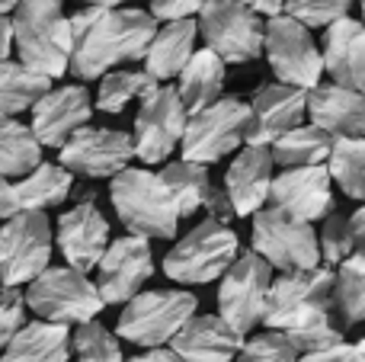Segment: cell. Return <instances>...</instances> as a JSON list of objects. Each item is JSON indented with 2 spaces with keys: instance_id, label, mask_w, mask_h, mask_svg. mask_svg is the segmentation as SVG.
<instances>
[{
  "instance_id": "1",
  "label": "cell",
  "mask_w": 365,
  "mask_h": 362,
  "mask_svg": "<svg viewBox=\"0 0 365 362\" xmlns=\"http://www.w3.org/2000/svg\"><path fill=\"white\" fill-rule=\"evenodd\" d=\"M71 61L77 81H100L125 61H141L151 45L158 23L148 10L125 4H90L68 16Z\"/></svg>"
},
{
  "instance_id": "2",
  "label": "cell",
  "mask_w": 365,
  "mask_h": 362,
  "mask_svg": "<svg viewBox=\"0 0 365 362\" xmlns=\"http://www.w3.org/2000/svg\"><path fill=\"white\" fill-rule=\"evenodd\" d=\"M64 6L55 0H23L10 13L13 48L19 64L45 81H55L68 71L71 61V32Z\"/></svg>"
},
{
  "instance_id": "3",
  "label": "cell",
  "mask_w": 365,
  "mask_h": 362,
  "mask_svg": "<svg viewBox=\"0 0 365 362\" xmlns=\"http://www.w3.org/2000/svg\"><path fill=\"white\" fill-rule=\"evenodd\" d=\"M109 199L132 237H145V241L148 237H177L180 215L160 186L158 173L145 167H128L119 177H113Z\"/></svg>"
},
{
  "instance_id": "4",
  "label": "cell",
  "mask_w": 365,
  "mask_h": 362,
  "mask_svg": "<svg viewBox=\"0 0 365 362\" xmlns=\"http://www.w3.org/2000/svg\"><path fill=\"white\" fill-rule=\"evenodd\" d=\"M321 318H334V269H295L272 279L263 311L269 331L285 333Z\"/></svg>"
},
{
  "instance_id": "5",
  "label": "cell",
  "mask_w": 365,
  "mask_h": 362,
  "mask_svg": "<svg viewBox=\"0 0 365 362\" xmlns=\"http://www.w3.org/2000/svg\"><path fill=\"white\" fill-rule=\"evenodd\" d=\"M195 295L182 289H154L125 301L115 324V337L145 350H160L180 333V327L195 314Z\"/></svg>"
},
{
  "instance_id": "6",
  "label": "cell",
  "mask_w": 365,
  "mask_h": 362,
  "mask_svg": "<svg viewBox=\"0 0 365 362\" xmlns=\"http://www.w3.org/2000/svg\"><path fill=\"white\" fill-rule=\"evenodd\" d=\"M240 244L231 224L205 218L164 257V273L182 286H205L225 276V269L237 260Z\"/></svg>"
},
{
  "instance_id": "7",
  "label": "cell",
  "mask_w": 365,
  "mask_h": 362,
  "mask_svg": "<svg viewBox=\"0 0 365 362\" xmlns=\"http://www.w3.org/2000/svg\"><path fill=\"white\" fill-rule=\"evenodd\" d=\"M23 301L45 324L58 327L90 324L103 311L96 286L83 273H74L71 267H48L42 276H36L26 289Z\"/></svg>"
},
{
  "instance_id": "8",
  "label": "cell",
  "mask_w": 365,
  "mask_h": 362,
  "mask_svg": "<svg viewBox=\"0 0 365 362\" xmlns=\"http://www.w3.org/2000/svg\"><path fill=\"white\" fill-rule=\"evenodd\" d=\"M195 32L221 64H250L263 55V19L253 16L247 4L208 0L199 10Z\"/></svg>"
},
{
  "instance_id": "9",
  "label": "cell",
  "mask_w": 365,
  "mask_h": 362,
  "mask_svg": "<svg viewBox=\"0 0 365 362\" xmlns=\"http://www.w3.org/2000/svg\"><path fill=\"white\" fill-rule=\"evenodd\" d=\"M250 122V109L237 96H221L208 109L189 115L186 128H182V160L186 164L208 167L215 160L234 154L244 145V132Z\"/></svg>"
},
{
  "instance_id": "10",
  "label": "cell",
  "mask_w": 365,
  "mask_h": 362,
  "mask_svg": "<svg viewBox=\"0 0 365 362\" xmlns=\"http://www.w3.org/2000/svg\"><path fill=\"white\" fill-rule=\"evenodd\" d=\"M51 222L42 212H16L0 224V282L4 289L29 286L51 263Z\"/></svg>"
},
{
  "instance_id": "11",
  "label": "cell",
  "mask_w": 365,
  "mask_h": 362,
  "mask_svg": "<svg viewBox=\"0 0 365 362\" xmlns=\"http://www.w3.org/2000/svg\"><path fill=\"white\" fill-rule=\"evenodd\" d=\"M250 250L263 263H269V269H282V273L321 267L314 224L295 222V218L282 215V212L269 209V205H263L253 215Z\"/></svg>"
},
{
  "instance_id": "12",
  "label": "cell",
  "mask_w": 365,
  "mask_h": 362,
  "mask_svg": "<svg viewBox=\"0 0 365 362\" xmlns=\"http://www.w3.org/2000/svg\"><path fill=\"white\" fill-rule=\"evenodd\" d=\"M272 286V269L253 250L237 254V260L225 269L218 289V318L234 333H250L263 321L266 295Z\"/></svg>"
},
{
  "instance_id": "13",
  "label": "cell",
  "mask_w": 365,
  "mask_h": 362,
  "mask_svg": "<svg viewBox=\"0 0 365 362\" xmlns=\"http://www.w3.org/2000/svg\"><path fill=\"white\" fill-rule=\"evenodd\" d=\"M263 51L269 61L272 74L279 77V83L285 87H298V90H314L321 83V48L314 45L308 29L282 16L266 19L263 23Z\"/></svg>"
},
{
  "instance_id": "14",
  "label": "cell",
  "mask_w": 365,
  "mask_h": 362,
  "mask_svg": "<svg viewBox=\"0 0 365 362\" xmlns=\"http://www.w3.org/2000/svg\"><path fill=\"white\" fill-rule=\"evenodd\" d=\"M182 128H186V109L173 87H158L141 100L135 113V157L141 164H164L177 151Z\"/></svg>"
},
{
  "instance_id": "15",
  "label": "cell",
  "mask_w": 365,
  "mask_h": 362,
  "mask_svg": "<svg viewBox=\"0 0 365 362\" xmlns=\"http://www.w3.org/2000/svg\"><path fill=\"white\" fill-rule=\"evenodd\" d=\"M135 160L132 135L119 128H81L68 138V145L58 151V167L68 173H81L90 180H109L128 170Z\"/></svg>"
},
{
  "instance_id": "16",
  "label": "cell",
  "mask_w": 365,
  "mask_h": 362,
  "mask_svg": "<svg viewBox=\"0 0 365 362\" xmlns=\"http://www.w3.org/2000/svg\"><path fill=\"white\" fill-rule=\"evenodd\" d=\"M154 276V254L145 237H119L109 241L106 254L96 263V292H100L103 308L122 305L135 299L138 289Z\"/></svg>"
},
{
  "instance_id": "17",
  "label": "cell",
  "mask_w": 365,
  "mask_h": 362,
  "mask_svg": "<svg viewBox=\"0 0 365 362\" xmlns=\"http://www.w3.org/2000/svg\"><path fill=\"white\" fill-rule=\"evenodd\" d=\"M269 209L295 218V222L314 224L334 212V183L327 167H302V170H282L269 183Z\"/></svg>"
},
{
  "instance_id": "18",
  "label": "cell",
  "mask_w": 365,
  "mask_h": 362,
  "mask_svg": "<svg viewBox=\"0 0 365 362\" xmlns=\"http://www.w3.org/2000/svg\"><path fill=\"white\" fill-rule=\"evenodd\" d=\"M304 100L308 93L285 83H259L253 100L247 103L250 122H247L244 141L250 148H269L285 132L302 125L304 119Z\"/></svg>"
},
{
  "instance_id": "19",
  "label": "cell",
  "mask_w": 365,
  "mask_h": 362,
  "mask_svg": "<svg viewBox=\"0 0 365 362\" xmlns=\"http://www.w3.org/2000/svg\"><path fill=\"white\" fill-rule=\"evenodd\" d=\"M90 115H93V103H90L87 87L71 83V87H51L42 100L32 106V138L38 148H58L61 151L68 138L81 128H87Z\"/></svg>"
},
{
  "instance_id": "20",
  "label": "cell",
  "mask_w": 365,
  "mask_h": 362,
  "mask_svg": "<svg viewBox=\"0 0 365 362\" xmlns=\"http://www.w3.org/2000/svg\"><path fill=\"white\" fill-rule=\"evenodd\" d=\"M109 247V222L100 209H96L93 196L77 202L71 212H64L58 222V250L64 254L68 267L74 273L87 276L96 269L100 257Z\"/></svg>"
},
{
  "instance_id": "21",
  "label": "cell",
  "mask_w": 365,
  "mask_h": 362,
  "mask_svg": "<svg viewBox=\"0 0 365 362\" xmlns=\"http://www.w3.org/2000/svg\"><path fill=\"white\" fill-rule=\"evenodd\" d=\"M158 180H160V186H164V192L170 196L180 218L192 215V212H199V209H205L208 218L221 222V224H227L234 218L231 205H227V199H225V190L215 186L208 167L180 160V164H167L164 170L158 173Z\"/></svg>"
},
{
  "instance_id": "22",
  "label": "cell",
  "mask_w": 365,
  "mask_h": 362,
  "mask_svg": "<svg viewBox=\"0 0 365 362\" xmlns=\"http://www.w3.org/2000/svg\"><path fill=\"white\" fill-rule=\"evenodd\" d=\"M272 157L269 148H240L237 157L227 164L225 173V199L237 218L257 215L269 199V183H272Z\"/></svg>"
},
{
  "instance_id": "23",
  "label": "cell",
  "mask_w": 365,
  "mask_h": 362,
  "mask_svg": "<svg viewBox=\"0 0 365 362\" xmlns=\"http://www.w3.org/2000/svg\"><path fill=\"white\" fill-rule=\"evenodd\" d=\"M321 68L330 74L334 87L356 90L365 87V29L359 19L343 16L334 26H327L321 48Z\"/></svg>"
},
{
  "instance_id": "24",
  "label": "cell",
  "mask_w": 365,
  "mask_h": 362,
  "mask_svg": "<svg viewBox=\"0 0 365 362\" xmlns=\"http://www.w3.org/2000/svg\"><path fill=\"white\" fill-rule=\"evenodd\" d=\"M304 115H311V125L330 138H362L365 96L356 90L334 87V83H317L314 90H308Z\"/></svg>"
},
{
  "instance_id": "25",
  "label": "cell",
  "mask_w": 365,
  "mask_h": 362,
  "mask_svg": "<svg viewBox=\"0 0 365 362\" xmlns=\"http://www.w3.org/2000/svg\"><path fill=\"white\" fill-rule=\"evenodd\" d=\"M240 346L244 337L234 333L218 314H192L170 340V350L182 362H231L237 359Z\"/></svg>"
},
{
  "instance_id": "26",
  "label": "cell",
  "mask_w": 365,
  "mask_h": 362,
  "mask_svg": "<svg viewBox=\"0 0 365 362\" xmlns=\"http://www.w3.org/2000/svg\"><path fill=\"white\" fill-rule=\"evenodd\" d=\"M195 38H199L195 19H180V23L160 26V29L154 32L151 45H148L145 58H141V61H145V74L151 77L154 83L177 77L180 71L186 68L189 58H192Z\"/></svg>"
},
{
  "instance_id": "27",
  "label": "cell",
  "mask_w": 365,
  "mask_h": 362,
  "mask_svg": "<svg viewBox=\"0 0 365 362\" xmlns=\"http://www.w3.org/2000/svg\"><path fill=\"white\" fill-rule=\"evenodd\" d=\"M177 77H180V83L173 90H177L182 109H186L189 115L202 113V109H208L212 103L221 100V90H225V64L208 48L192 51V58H189L186 68H182Z\"/></svg>"
},
{
  "instance_id": "28",
  "label": "cell",
  "mask_w": 365,
  "mask_h": 362,
  "mask_svg": "<svg viewBox=\"0 0 365 362\" xmlns=\"http://www.w3.org/2000/svg\"><path fill=\"white\" fill-rule=\"evenodd\" d=\"M71 331L45 321H29L16 331V337L4 346L0 362H68Z\"/></svg>"
},
{
  "instance_id": "29",
  "label": "cell",
  "mask_w": 365,
  "mask_h": 362,
  "mask_svg": "<svg viewBox=\"0 0 365 362\" xmlns=\"http://www.w3.org/2000/svg\"><path fill=\"white\" fill-rule=\"evenodd\" d=\"M71 173L58 164H38L29 177L13 183V196H16L19 212H48L58 209L64 199L71 196Z\"/></svg>"
},
{
  "instance_id": "30",
  "label": "cell",
  "mask_w": 365,
  "mask_h": 362,
  "mask_svg": "<svg viewBox=\"0 0 365 362\" xmlns=\"http://www.w3.org/2000/svg\"><path fill=\"white\" fill-rule=\"evenodd\" d=\"M334 138L324 135L314 125H298L292 132H285L279 141H272L269 157L272 167L282 164L285 170H302V167H324L330 157Z\"/></svg>"
},
{
  "instance_id": "31",
  "label": "cell",
  "mask_w": 365,
  "mask_h": 362,
  "mask_svg": "<svg viewBox=\"0 0 365 362\" xmlns=\"http://www.w3.org/2000/svg\"><path fill=\"white\" fill-rule=\"evenodd\" d=\"M42 164V148L29 125L19 119H0V180H23Z\"/></svg>"
},
{
  "instance_id": "32",
  "label": "cell",
  "mask_w": 365,
  "mask_h": 362,
  "mask_svg": "<svg viewBox=\"0 0 365 362\" xmlns=\"http://www.w3.org/2000/svg\"><path fill=\"white\" fill-rule=\"evenodd\" d=\"M51 90V81L32 74L19 61H0V119H16Z\"/></svg>"
},
{
  "instance_id": "33",
  "label": "cell",
  "mask_w": 365,
  "mask_h": 362,
  "mask_svg": "<svg viewBox=\"0 0 365 362\" xmlns=\"http://www.w3.org/2000/svg\"><path fill=\"white\" fill-rule=\"evenodd\" d=\"M334 308H340L343 327L365 318V254H349L334 269Z\"/></svg>"
},
{
  "instance_id": "34",
  "label": "cell",
  "mask_w": 365,
  "mask_h": 362,
  "mask_svg": "<svg viewBox=\"0 0 365 362\" xmlns=\"http://www.w3.org/2000/svg\"><path fill=\"white\" fill-rule=\"evenodd\" d=\"M327 177L330 183H340V190L349 199L365 196V141L362 138H334L327 157Z\"/></svg>"
},
{
  "instance_id": "35",
  "label": "cell",
  "mask_w": 365,
  "mask_h": 362,
  "mask_svg": "<svg viewBox=\"0 0 365 362\" xmlns=\"http://www.w3.org/2000/svg\"><path fill=\"white\" fill-rule=\"evenodd\" d=\"M160 83H154L145 71H109L100 77V90H96V109L109 115L125 113L132 100H145L154 93Z\"/></svg>"
},
{
  "instance_id": "36",
  "label": "cell",
  "mask_w": 365,
  "mask_h": 362,
  "mask_svg": "<svg viewBox=\"0 0 365 362\" xmlns=\"http://www.w3.org/2000/svg\"><path fill=\"white\" fill-rule=\"evenodd\" d=\"M71 353H74L77 362H125L122 359L119 337L109 333L100 321L81 324L71 333Z\"/></svg>"
},
{
  "instance_id": "37",
  "label": "cell",
  "mask_w": 365,
  "mask_h": 362,
  "mask_svg": "<svg viewBox=\"0 0 365 362\" xmlns=\"http://www.w3.org/2000/svg\"><path fill=\"white\" fill-rule=\"evenodd\" d=\"M353 4L349 0H289L282 4V13L289 19H295L302 29H327L336 19L349 16Z\"/></svg>"
},
{
  "instance_id": "38",
  "label": "cell",
  "mask_w": 365,
  "mask_h": 362,
  "mask_svg": "<svg viewBox=\"0 0 365 362\" xmlns=\"http://www.w3.org/2000/svg\"><path fill=\"white\" fill-rule=\"evenodd\" d=\"M282 337L289 340V346L298 356H308V353H321V350H330V346H340L343 327L336 324L334 318H321L304 327H295V331H285Z\"/></svg>"
},
{
  "instance_id": "39",
  "label": "cell",
  "mask_w": 365,
  "mask_h": 362,
  "mask_svg": "<svg viewBox=\"0 0 365 362\" xmlns=\"http://www.w3.org/2000/svg\"><path fill=\"white\" fill-rule=\"evenodd\" d=\"M298 353L289 346V340L279 331H266L257 337L244 340L237 353V362H295Z\"/></svg>"
},
{
  "instance_id": "40",
  "label": "cell",
  "mask_w": 365,
  "mask_h": 362,
  "mask_svg": "<svg viewBox=\"0 0 365 362\" xmlns=\"http://www.w3.org/2000/svg\"><path fill=\"white\" fill-rule=\"evenodd\" d=\"M317 250H321V260L327 263V269L343 263L349 254H356L353 241H349L346 218H340L336 212H330V215L324 218V231L317 234Z\"/></svg>"
},
{
  "instance_id": "41",
  "label": "cell",
  "mask_w": 365,
  "mask_h": 362,
  "mask_svg": "<svg viewBox=\"0 0 365 362\" xmlns=\"http://www.w3.org/2000/svg\"><path fill=\"white\" fill-rule=\"evenodd\" d=\"M26 301L19 289H4L0 286V350L16 337V331L26 324Z\"/></svg>"
},
{
  "instance_id": "42",
  "label": "cell",
  "mask_w": 365,
  "mask_h": 362,
  "mask_svg": "<svg viewBox=\"0 0 365 362\" xmlns=\"http://www.w3.org/2000/svg\"><path fill=\"white\" fill-rule=\"evenodd\" d=\"M199 10H202V4L199 0H154L151 4V16H154V23H180V19H192V16H199Z\"/></svg>"
},
{
  "instance_id": "43",
  "label": "cell",
  "mask_w": 365,
  "mask_h": 362,
  "mask_svg": "<svg viewBox=\"0 0 365 362\" xmlns=\"http://www.w3.org/2000/svg\"><path fill=\"white\" fill-rule=\"evenodd\" d=\"M295 362H353V343H340L321 353H308V356H298Z\"/></svg>"
},
{
  "instance_id": "44",
  "label": "cell",
  "mask_w": 365,
  "mask_h": 362,
  "mask_svg": "<svg viewBox=\"0 0 365 362\" xmlns=\"http://www.w3.org/2000/svg\"><path fill=\"white\" fill-rule=\"evenodd\" d=\"M346 228H349V241H353V250H356V254H365V250H362V244H365V209H356L353 215H349Z\"/></svg>"
},
{
  "instance_id": "45",
  "label": "cell",
  "mask_w": 365,
  "mask_h": 362,
  "mask_svg": "<svg viewBox=\"0 0 365 362\" xmlns=\"http://www.w3.org/2000/svg\"><path fill=\"white\" fill-rule=\"evenodd\" d=\"M16 196H13V183H6V180H0V222H6V218L16 215Z\"/></svg>"
},
{
  "instance_id": "46",
  "label": "cell",
  "mask_w": 365,
  "mask_h": 362,
  "mask_svg": "<svg viewBox=\"0 0 365 362\" xmlns=\"http://www.w3.org/2000/svg\"><path fill=\"white\" fill-rule=\"evenodd\" d=\"M128 362H182V359L170 346H160V350H148V353H141V356H132Z\"/></svg>"
},
{
  "instance_id": "47",
  "label": "cell",
  "mask_w": 365,
  "mask_h": 362,
  "mask_svg": "<svg viewBox=\"0 0 365 362\" xmlns=\"http://www.w3.org/2000/svg\"><path fill=\"white\" fill-rule=\"evenodd\" d=\"M10 51H13L10 16H0V61H10Z\"/></svg>"
},
{
  "instance_id": "48",
  "label": "cell",
  "mask_w": 365,
  "mask_h": 362,
  "mask_svg": "<svg viewBox=\"0 0 365 362\" xmlns=\"http://www.w3.org/2000/svg\"><path fill=\"white\" fill-rule=\"evenodd\" d=\"M247 10L253 13V16H259V19H276V16H282V4H276V0H266V4H247Z\"/></svg>"
},
{
  "instance_id": "49",
  "label": "cell",
  "mask_w": 365,
  "mask_h": 362,
  "mask_svg": "<svg viewBox=\"0 0 365 362\" xmlns=\"http://www.w3.org/2000/svg\"><path fill=\"white\" fill-rule=\"evenodd\" d=\"M353 362H365V340H356L353 343Z\"/></svg>"
},
{
  "instance_id": "50",
  "label": "cell",
  "mask_w": 365,
  "mask_h": 362,
  "mask_svg": "<svg viewBox=\"0 0 365 362\" xmlns=\"http://www.w3.org/2000/svg\"><path fill=\"white\" fill-rule=\"evenodd\" d=\"M13 10H16V4H13V0H0V16H10Z\"/></svg>"
}]
</instances>
